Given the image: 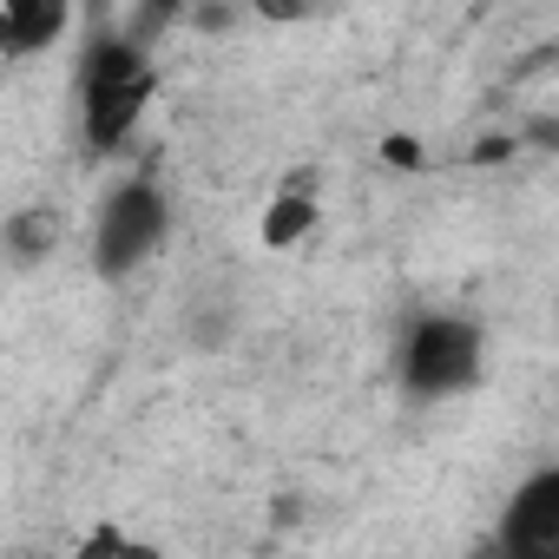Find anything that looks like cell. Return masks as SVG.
I'll list each match as a JSON object with an SVG mask.
<instances>
[{
    "instance_id": "cell-4",
    "label": "cell",
    "mask_w": 559,
    "mask_h": 559,
    "mask_svg": "<svg viewBox=\"0 0 559 559\" xmlns=\"http://www.w3.org/2000/svg\"><path fill=\"white\" fill-rule=\"evenodd\" d=\"M500 539H507V552H526V559L559 552V467H539L520 480V493L507 500Z\"/></svg>"
},
{
    "instance_id": "cell-8",
    "label": "cell",
    "mask_w": 559,
    "mask_h": 559,
    "mask_svg": "<svg viewBox=\"0 0 559 559\" xmlns=\"http://www.w3.org/2000/svg\"><path fill=\"white\" fill-rule=\"evenodd\" d=\"M198 0H145V14H191Z\"/></svg>"
},
{
    "instance_id": "cell-3",
    "label": "cell",
    "mask_w": 559,
    "mask_h": 559,
    "mask_svg": "<svg viewBox=\"0 0 559 559\" xmlns=\"http://www.w3.org/2000/svg\"><path fill=\"white\" fill-rule=\"evenodd\" d=\"M165 230H171V198H165V185H158V178H119V185L99 198V211H93L86 257H93V270L106 276V284H126V276H139V270L158 257Z\"/></svg>"
},
{
    "instance_id": "cell-6",
    "label": "cell",
    "mask_w": 559,
    "mask_h": 559,
    "mask_svg": "<svg viewBox=\"0 0 559 559\" xmlns=\"http://www.w3.org/2000/svg\"><path fill=\"white\" fill-rule=\"evenodd\" d=\"M60 237H67V217L53 204H27V211H14L8 224H0V257H8L14 270H40L60 250Z\"/></svg>"
},
{
    "instance_id": "cell-1",
    "label": "cell",
    "mask_w": 559,
    "mask_h": 559,
    "mask_svg": "<svg viewBox=\"0 0 559 559\" xmlns=\"http://www.w3.org/2000/svg\"><path fill=\"white\" fill-rule=\"evenodd\" d=\"M152 93H158V67L132 34L93 40L80 60V132H86V145L119 152L139 132V119L152 112Z\"/></svg>"
},
{
    "instance_id": "cell-5",
    "label": "cell",
    "mask_w": 559,
    "mask_h": 559,
    "mask_svg": "<svg viewBox=\"0 0 559 559\" xmlns=\"http://www.w3.org/2000/svg\"><path fill=\"white\" fill-rule=\"evenodd\" d=\"M73 0H0V60H40L67 40Z\"/></svg>"
},
{
    "instance_id": "cell-7",
    "label": "cell",
    "mask_w": 559,
    "mask_h": 559,
    "mask_svg": "<svg viewBox=\"0 0 559 559\" xmlns=\"http://www.w3.org/2000/svg\"><path fill=\"white\" fill-rule=\"evenodd\" d=\"M317 230V191H310V178H290L284 191L270 198V211H263V243L270 250H290V243H304Z\"/></svg>"
},
{
    "instance_id": "cell-2",
    "label": "cell",
    "mask_w": 559,
    "mask_h": 559,
    "mask_svg": "<svg viewBox=\"0 0 559 559\" xmlns=\"http://www.w3.org/2000/svg\"><path fill=\"white\" fill-rule=\"evenodd\" d=\"M487 369V336L474 317L461 310H428L402 330V349H395V376L415 402H448V395H467Z\"/></svg>"
}]
</instances>
